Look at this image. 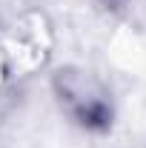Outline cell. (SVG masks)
<instances>
[{
	"instance_id": "7a4b0ae2",
	"label": "cell",
	"mask_w": 146,
	"mask_h": 148,
	"mask_svg": "<svg viewBox=\"0 0 146 148\" xmlns=\"http://www.w3.org/2000/svg\"><path fill=\"white\" fill-rule=\"evenodd\" d=\"M129 9V20H135L138 26H146V0H120Z\"/></svg>"
},
{
	"instance_id": "6da1fadb",
	"label": "cell",
	"mask_w": 146,
	"mask_h": 148,
	"mask_svg": "<svg viewBox=\"0 0 146 148\" xmlns=\"http://www.w3.org/2000/svg\"><path fill=\"white\" fill-rule=\"evenodd\" d=\"M55 91L57 97L66 103V108L72 111L77 120L83 123H97L106 117V91L100 86L97 77H92L89 71H80V69H66L55 77Z\"/></svg>"
}]
</instances>
